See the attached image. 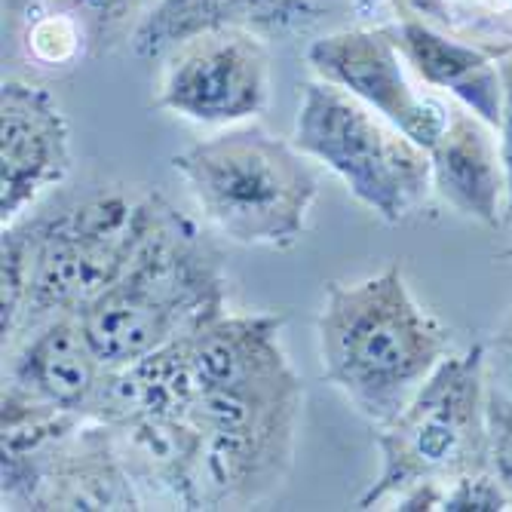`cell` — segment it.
<instances>
[{"label":"cell","instance_id":"cell-1","mask_svg":"<svg viewBox=\"0 0 512 512\" xmlns=\"http://www.w3.org/2000/svg\"><path fill=\"white\" fill-rule=\"evenodd\" d=\"M283 316L221 313L184 335L194 396L184 417L200 430V509H249L286 488L304 387L279 344Z\"/></svg>","mask_w":512,"mask_h":512},{"label":"cell","instance_id":"cell-2","mask_svg":"<svg viewBox=\"0 0 512 512\" xmlns=\"http://www.w3.org/2000/svg\"><path fill=\"white\" fill-rule=\"evenodd\" d=\"M160 200L123 184H92L56 209L7 224L0 292L25 307L19 338L50 316L80 313L114 286L148 237Z\"/></svg>","mask_w":512,"mask_h":512},{"label":"cell","instance_id":"cell-3","mask_svg":"<svg viewBox=\"0 0 512 512\" xmlns=\"http://www.w3.org/2000/svg\"><path fill=\"white\" fill-rule=\"evenodd\" d=\"M448 347V329L414 298L399 264L325 289L316 316L322 378L371 424L393 421Z\"/></svg>","mask_w":512,"mask_h":512},{"label":"cell","instance_id":"cell-4","mask_svg":"<svg viewBox=\"0 0 512 512\" xmlns=\"http://www.w3.org/2000/svg\"><path fill=\"white\" fill-rule=\"evenodd\" d=\"M227 310V276L218 252L191 218L160 200L148 237L89 307L83 329L108 368H123L197 332Z\"/></svg>","mask_w":512,"mask_h":512},{"label":"cell","instance_id":"cell-5","mask_svg":"<svg viewBox=\"0 0 512 512\" xmlns=\"http://www.w3.org/2000/svg\"><path fill=\"white\" fill-rule=\"evenodd\" d=\"M200 218L227 243L286 252L307 234L319 197L313 160L255 123L224 126L172 157Z\"/></svg>","mask_w":512,"mask_h":512},{"label":"cell","instance_id":"cell-6","mask_svg":"<svg viewBox=\"0 0 512 512\" xmlns=\"http://www.w3.org/2000/svg\"><path fill=\"white\" fill-rule=\"evenodd\" d=\"M381 473L356 509H381L417 482H454L488 470L485 344L445 356L411 402L378 427Z\"/></svg>","mask_w":512,"mask_h":512},{"label":"cell","instance_id":"cell-7","mask_svg":"<svg viewBox=\"0 0 512 512\" xmlns=\"http://www.w3.org/2000/svg\"><path fill=\"white\" fill-rule=\"evenodd\" d=\"M292 142L387 224L408 221L433 194L430 151L319 77L304 83Z\"/></svg>","mask_w":512,"mask_h":512},{"label":"cell","instance_id":"cell-8","mask_svg":"<svg viewBox=\"0 0 512 512\" xmlns=\"http://www.w3.org/2000/svg\"><path fill=\"white\" fill-rule=\"evenodd\" d=\"M154 105L197 126H240L267 111L270 50L252 31H206L160 59Z\"/></svg>","mask_w":512,"mask_h":512},{"label":"cell","instance_id":"cell-9","mask_svg":"<svg viewBox=\"0 0 512 512\" xmlns=\"http://www.w3.org/2000/svg\"><path fill=\"white\" fill-rule=\"evenodd\" d=\"M307 65L319 80L350 92L427 151L448 126L451 111L411 80L414 68L393 25H359L325 34L307 46Z\"/></svg>","mask_w":512,"mask_h":512},{"label":"cell","instance_id":"cell-10","mask_svg":"<svg viewBox=\"0 0 512 512\" xmlns=\"http://www.w3.org/2000/svg\"><path fill=\"white\" fill-rule=\"evenodd\" d=\"M4 509H145L105 421H86L59 445L4 463Z\"/></svg>","mask_w":512,"mask_h":512},{"label":"cell","instance_id":"cell-11","mask_svg":"<svg viewBox=\"0 0 512 512\" xmlns=\"http://www.w3.org/2000/svg\"><path fill=\"white\" fill-rule=\"evenodd\" d=\"M71 129L50 89L28 80L0 86V221L13 224L71 175Z\"/></svg>","mask_w":512,"mask_h":512},{"label":"cell","instance_id":"cell-12","mask_svg":"<svg viewBox=\"0 0 512 512\" xmlns=\"http://www.w3.org/2000/svg\"><path fill=\"white\" fill-rule=\"evenodd\" d=\"M108 371L83 329L80 313H59L22 335L4 384L80 417H92Z\"/></svg>","mask_w":512,"mask_h":512},{"label":"cell","instance_id":"cell-13","mask_svg":"<svg viewBox=\"0 0 512 512\" xmlns=\"http://www.w3.org/2000/svg\"><path fill=\"white\" fill-rule=\"evenodd\" d=\"M313 19V0H154L135 22L129 46L138 59L160 62L188 37L206 31H252L279 37Z\"/></svg>","mask_w":512,"mask_h":512},{"label":"cell","instance_id":"cell-14","mask_svg":"<svg viewBox=\"0 0 512 512\" xmlns=\"http://www.w3.org/2000/svg\"><path fill=\"white\" fill-rule=\"evenodd\" d=\"M433 194L454 212L485 227L506 224V172L494 126L473 111H451L445 132L430 148Z\"/></svg>","mask_w":512,"mask_h":512},{"label":"cell","instance_id":"cell-15","mask_svg":"<svg viewBox=\"0 0 512 512\" xmlns=\"http://www.w3.org/2000/svg\"><path fill=\"white\" fill-rule=\"evenodd\" d=\"M393 31L417 77L427 86L448 92L460 108L473 111L497 129L503 80L497 56L491 50L414 16H402L399 22H393Z\"/></svg>","mask_w":512,"mask_h":512},{"label":"cell","instance_id":"cell-16","mask_svg":"<svg viewBox=\"0 0 512 512\" xmlns=\"http://www.w3.org/2000/svg\"><path fill=\"white\" fill-rule=\"evenodd\" d=\"M439 28L473 40L479 37L494 56L512 50V0H408Z\"/></svg>","mask_w":512,"mask_h":512},{"label":"cell","instance_id":"cell-17","mask_svg":"<svg viewBox=\"0 0 512 512\" xmlns=\"http://www.w3.org/2000/svg\"><path fill=\"white\" fill-rule=\"evenodd\" d=\"M22 43L25 56L40 68H71L80 59H89L80 25L56 10H37L22 25Z\"/></svg>","mask_w":512,"mask_h":512},{"label":"cell","instance_id":"cell-18","mask_svg":"<svg viewBox=\"0 0 512 512\" xmlns=\"http://www.w3.org/2000/svg\"><path fill=\"white\" fill-rule=\"evenodd\" d=\"M40 10L71 16L86 37L89 59H99L126 31L129 19L138 10V0H43Z\"/></svg>","mask_w":512,"mask_h":512},{"label":"cell","instance_id":"cell-19","mask_svg":"<svg viewBox=\"0 0 512 512\" xmlns=\"http://www.w3.org/2000/svg\"><path fill=\"white\" fill-rule=\"evenodd\" d=\"M488 470L512 503V399L488 387Z\"/></svg>","mask_w":512,"mask_h":512},{"label":"cell","instance_id":"cell-20","mask_svg":"<svg viewBox=\"0 0 512 512\" xmlns=\"http://www.w3.org/2000/svg\"><path fill=\"white\" fill-rule=\"evenodd\" d=\"M442 509L445 512H503V509H512V503L506 491L500 488V482L494 479V473L479 470L445 485Z\"/></svg>","mask_w":512,"mask_h":512},{"label":"cell","instance_id":"cell-21","mask_svg":"<svg viewBox=\"0 0 512 512\" xmlns=\"http://www.w3.org/2000/svg\"><path fill=\"white\" fill-rule=\"evenodd\" d=\"M485 375L488 387L512 399V307L506 310L497 332L485 344Z\"/></svg>","mask_w":512,"mask_h":512},{"label":"cell","instance_id":"cell-22","mask_svg":"<svg viewBox=\"0 0 512 512\" xmlns=\"http://www.w3.org/2000/svg\"><path fill=\"white\" fill-rule=\"evenodd\" d=\"M500 80H503V102H500V123H497V145L506 172V221H512V50L497 56Z\"/></svg>","mask_w":512,"mask_h":512},{"label":"cell","instance_id":"cell-23","mask_svg":"<svg viewBox=\"0 0 512 512\" xmlns=\"http://www.w3.org/2000/svg\"><path fill=\"white\" fill-rule=\"evenodd\" d=\"M442 497H445V482H417L393 500V509H402V512L442 509Z\"/></svg>","mask_w":512,"mask_h":512},{"label":"cell","instance_id":"cell-24","mask_svg":"<svg viewBox=\"0 0 512 512\" xmlns=\"http://www.w3.org/2000/svg\"><path fill=\"white\" fill-rule=\"evenodd\" d=\"M350 4L362 13V16H368V19H375V16H384V13H399L408 0H350Z\"/></svg>","mask_w":512,"mask_h":512},{"label":"cell","instance_id":"cell-25","mask_svg":"<svg viewBox=\"0 0 512 512\" xmlns=\"http://www.w3.org/2000/svg\"><path fill=\"white\" fill-rule=\"evenodd\" d=\"M40 4H43V0H4V13L16 28H22L40 10Z\"/></svg>","mask_w":512,"mask_h":512},{"label":"cell","instance_id":"cell-26","mask_svg":"<svg viewBox=\"0 0 512 512\" xmlns=\"http://www.w3.org/2000/svg\"><path fill=\"white\" fill-rule=\"evenodd\" d=\"M509 255H512V252H509Z\"/></svg>","mask_w":512,"mask_h":512}]
</instances>
